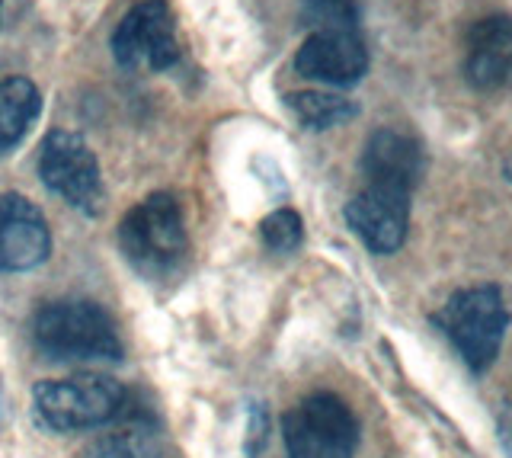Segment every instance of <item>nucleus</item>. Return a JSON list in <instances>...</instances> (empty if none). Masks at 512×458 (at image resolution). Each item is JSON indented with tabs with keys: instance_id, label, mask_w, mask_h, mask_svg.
Returning <instances> with one entry per match:
<instances>
[{
	"instance_id": "f257e3e1",
	"label": "nucleus",
	"mask_w": 512,
	"mask_h": 458,
	"mask_svg": "<svg viewBox=\"0 0 512 458\" xmlns=\"http://www.w3.org/2000/svg\"><path fill=\"white\" fill-rule=\"evenodd\" d=\"M119 247L132 270L144 279H167L189 254L183 209L170 193H151L119 225Z\"/></svg>"
},
{
	"instance_id": "f03ea898",
	"label": "nucleus",
	"mask_w": 512,
	"mask_h": 458,
	"mask_svg": "<svg viewBox=\"0 0 512 458\" xmlns=\"http://www.w3.org/2000/svg\"><path fill=\"white\" fill-rule=\"evenodd\" d=\"M125 401V388L109 375L52 378L32 388V407H36L39 423L58 433L106 426L122 414Z\"/></svg>"
},
{
	"instance_id": "7ed1b4c3",
	"label": "nucleus",
	"mask_w": 512,
	"mask_h": 458,
	"mask_svg": "<svg viewBox=\"0 0 512 458\" xmlns=\"http://www.w3.org/2000/svg\"><path fill=\"white\" fill-rule=\"evenodd\" d=\"M36 343L52 359H119L122 340L112 314L96 302H52L36 314Z\"/></svg>"
},
{
	"instance_id": "20e7f679",
	"label": "nucleus",
	"mask_w": 512,
	"mask_h": 458,
	"mask_svg": "<svg viewBox=\"0 0 512 458\" xmlns=\"http://www.w3.org/2000/svg\"><path fill=\"white\" fill-rule=\"evenodd\" d=\"M436 321L445 337L455 343V350L474 372H484L493 366L500 353L506 327H509V308L506 298L496 286H477L461 289L436 311Z\"/></svg>"
},
{
	"instance_id": "39448f33",
	"label": "nucleus",
	"mask_w": 512,
	"mask_h": 458,
	"mask_svg": "<svg viewBox=\"0 0 512 458\" xmlns=\"http://www.w3.org/2000/svg\"><path fill=\"white\" fill-rule=\"evenodd\" d=\"M39 177L55 196L87 218H100L106 209V186L100 161L84 135L55 129L48 132L39 151Z\"/></svg>"
},
{
	"instance_id": "423d86ee",
	"label": "nucleus",
	"mask_w": 512,
	"mask_h": 458,
	"mask_svg": "<svg viewBox=\"0 0 512 458\" xmlns=\"http://www.w3.org/2000/svg\"><path fill=\"white\" fill-rule=\"evenodd\" d=\"M288 458H352L359 423L336 394H311L282 420Z\"/></svg>"
},
{
	"instance_id": "0eeeda50",
	"label": "nucleus",
	"mask_w": 512,
	"mask_h": 458,
	"mask_svg": "<svg viewBox=\"0 0 512 458\" xmlns=\"http://www.w3.org/2000/svg\"><path fill=\"white\" fill-rule=\"evenodd\" d=\"M112 58L125 71H170L180 65V42L167 0H141L112 33Z\"/></svg>"
},
{
	"instance_id": "6e6552de",
	"label": "nucleus",
	"mask_w": 512,
	"mask_h": 458,
	"mask_svg": "<svg viewBox=\"0 0 512 458\" xmlns=\"http://www.w3.org/2000/svg\"><path fill=\"white\" fill-rule=\"evenodd\" d=\"M52 254V234L36 202L0 193V273H29Z\"/></svg>"
},
{
	"instance_id": "1a4fd4ad",
	"label": "nucleus",
	"mask_w": 512,
	"mask_h": 458,
	"mask_svg": "<svg viewBox=\"0 0 512 458\" xmlns=\"http://www.w3.org/2000/svg\"><path fill=\"white\" fill-rule=\"evenodd\" d=\"M346 221L372 254H394L407 241L410 196L394 189L365 186L346 202Z\"/></svg>"
},
{
	"instance_id": "9d476101",
	"label": "nucleus",
	"mask_w": 512,
	"mask_h": 458,
	"mask_svg": "<svg viewBox=\"0 0 512 458\" xmlns=\"http://www.w3.org/2000/svg\"><path fill=\"white\" fill-rule=\"evenodd\" d=\"M295 71L308 81L352 87L368 71V49L359 33H311L295 55Z\"/></svg>"
},
{
	"instance_id": "9b49d317",
	"label": "nucleus",
	"mask_w": 512,
	"mask_h": 458,
	"mask_svg": "<svg viewBox=\"0 0 512 458\" xmlns=\"http://www.w3.org/2000/svg\"><path fill=\"white\" fill-rule=\"evenodd\" d=\"M423 148L397 129H378L365 141L362 151V173L368 186L394 189V193H413L423 177Z\"/></svg>"
},
{
	"instance_id": "f8f14e48",
	"label": "nucleus",
	"mask_w": 512,
	"mask_h": 458,
	"mask_svg": "<svg viewBox=\"0 0 512 458\" xmlns=\"http://www.w3.org/2000/svg\"><path fill=\"white\" fill-rule=\"evenodd\" d=\"M464 77L477 90H500L512 84V17H487L468 29Z\"/></svg>"
},
{
	"instance_id": "ddd939ff",
	"label": "nucleus",
	"mask_w": 512,
	"mask_h": 458,
	"mask_svg": "<svg viewBox=\"0 0 512 458\" xmlns=\"http://www.w3.org/2000/svg\"><path fill=\"white\" fill-rule=\"evenodd\" d=\"M42 113V93L26 77L0 81V157L16 151Z\"/></svg>"
},
{
	"instance_id": "4468645a",
	"label": "nucleus",
	"mask_w": 512,
	"mask_h": 458,
	"mask_svg": "<svg viewBox=\"0 0 512 458\" xmlns=\"http://www.w3.org/2000/svg\"><path fill=\"white\" fill-rule=\"evenodd\" d=\"M285 106L304 129H314V132L336 129V125H346L359 116V103H352L349 97H340V93H327V90L288 93Z\"/></svg>"
},
{
	"instance_id": "2eb2a0df",
	"label": "nucleus",
	"mask_w": 512,
	"mask_h": 458,
	"mask_svg": "<svg viewBox=\"0 0 512 458\" xmlns=\"http://www.w3.org/2000/svg\"><path fill=\"white\" fill-rule=\"evenodd\" d=\"M298 20L311 33H359L356 0H301Z\"/></svg>"
},
{
	"instance_id": "dca6fc26",
	"label": "nucleus",
	"mask_w": 512,
	"mask_h": 458,
	"mask_svg": "<svg viewBox=\"0 0 512 458\" xmlns=\"http://www.w3.org/2000/svg\"><path fill=\"white\" fill-rule=\"evenodd\" d=\"M87 458H164V449H160L154 433L128 426V430H119L96 442Z\"/></svg>"
},
{
	"instance_id": "f3484780",
	"label": "nucleus",
	"mask_w": 512,
	"mask_h": 458,
	"mask_svg": "<svg viewBox=\"0 0 512 458\" xmlns=\"http://www.w3.org/2000/svg\"><path fill=\"white\" fill-rule=\"evenodd\" d=\"M260 234H263V244L272 250V254H292V250L301 247V238H304L301 215L292 209H276L272 215L263 218Z\"/></svg>"
},
{
	"instance_id": "a211bd4d",
	"label": "nucleus",
	"mask_w": 512,
	"mask_h": 458,
	"mask_svg": "<svg viewBox=\"0 0 512 458\" xmlns=\"http://www.w3.org/2000/svg\"><path fill=\"white\" fill-rule=\"evenodd\" d=\"M263 439H266V414H263V407L260 404H253V426H250V452H256L263 446Z\"/></svg>"
},
{
	"instance_id": "6ab92c4d",
	"label": "nucleus",
	"mask_w": 512,
	"mask_h": 458,
	"mask_svg": "<svg viewBox=\"0 0 512 458\" xmlns=\"http://www.w3.org/2000/svg\"><path fill=\"white\" fill-rule=\"evenodd\" d=\"M500 439H503V449L512 455V398L500 407Z\"/></svg>"
},
{
	"instance_id": "aec40b11",
	"label": "nucleus",
	"mask_w": 512,
	"mask_h": 458,
	"mask_svg": "<svg viewBox=\"0 0 512 458\" xmlns=\"http://www.w3.org/2000/svg\"><path fill=\"white\" fill-rule=\"evenodd\" d=\"M0 420H4V391H0Z\"/></svg>"
},
{
	"instance_id": "412c9836",
	"label": "nucleus",
	"mask_w": 512,
	"mask_h": 458,
	"mask_svg": "<svg viewBox=\"0 0 512 458\" xmlns=\"http://www.w3.org/2000/svg\"><path fill=\"white\" fill-rule=\"evenodd\" d=\"M509 177H512V164H509Z\"/></svg>"
}]
</instances>
